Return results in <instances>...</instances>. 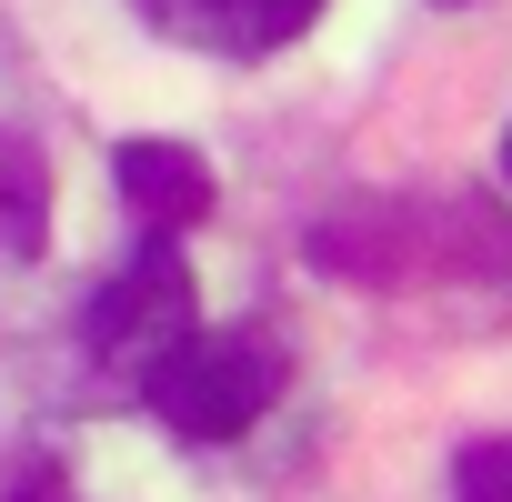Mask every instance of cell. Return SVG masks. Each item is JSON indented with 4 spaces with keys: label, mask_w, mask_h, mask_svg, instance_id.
<instances>
[{
    "label": "cell",
    "mask_w": 512,
    "mask_h": 502,
    "mask_svg": "<svg viewBox=\"0 0 512 502\" xmlns=\"http://www.w3.org/2000/svg\"><path fill=\"white\" fill-rule=\"evenodd\" d=\"M282 392V352L262 332H181L151 372H141V402L181 432V442H231L272 412Z\"/></svg>",
    "instance_id": "obj_1"
},
{
    "label": "cell",
    "mask_w": 512,
    "mask_h": 502,
    "mask_svg": "<svg viewBox=\"0 0 512 502\" xmlns=\"http://www.w3.org/2000/svg\"><path fill=\"white\" fill-rule=\"evenodd\" d=\"M181 332H191V272H181L171 231H151V241L131 251V272L91 302V352H101L121 382H141Z\"/></svg>",
    "instance_id": "obj_2"
},
{
    "label": "cell",
    "mask_w": 512,
    "mask_h": 502,
    "mask_svg": "<svg viewBox=\"0 0 512 502\" xmlns=\"http://www.w3.org/2000/svg\"><path fill=\"white\" fill-rule=\"evenodd\" d=\"M131 11H141L151 31L191 41V51L262 61V51H282L292 31H312V11H322V0H131Z\"/></svg>",
    "instance_id": "obj_3"
},
{
    "label": "cell",
    "mask_w": 512,
    "mask_h": 502,
    "mask_svg": "<svg viewBox=\"0 0 512 502\" xmlns=\"http://www.w3.org/2000/svg\"><path fill=\"white\" fill-rule=\"evenodd\" d=\"M121 201L151 231H191L211 211V161L181 151V141H121Z\"/></svg>",
    "instance_id": "obj_4"
},
{
    "label": "cell",
    "mask_w": 512,
    "mask_h": 502,
    "mask_svg": "<svg viewBox=\"0 0 512 502\" xmlns=\"http://www.w3.org/2000/svg\"><path fill=\"white\" fill-rule=\"evenodd\" d=\"M51 231V171L21 131H0V251H41Z\"/></svg>",
    "instance_id": "obj_5"
},
{
    "label": "cell",
    "mask_w": 512,
    "mask_h": 502,
    "mask_svg": "<svg viewBox=\"0 0 512 502\" xmlns=\"http://www.w3.org/2000/svg\"><path fill=\"white\" fill-rule=\"evenodd\" d=\"M452 492L462 502H512V442H472L452 462Z\"/></svg>",
    "instance_id": "obj_6"
},
{
    "label": "cell",
    "mask_w": 512,
    "mask_h": 502,
    "mask_svg": "<svg viewBox=\"0 0 512 502\" xmlns=\"http://www.w3.org/2000/svg\"><path fill=\"white\" fill-rule=\"evenodd\" d=\"M21 502H71V492H61V482H31V492H21Z\"/></svg>",
    "instance_id": "obj_7"
},
{
    "label": "cell",
    "mask_w": 512,
    "mask_h": 502,
    "mask_svg": "<svg viewBox=\"0 0 512 502\" xmlns=\"http://www.w3.org/2000/svg\"><path fill=\"white\" fill-rule=\"evenodd\" d=\"M502 181H512V131H502Z\"/></svg>",
    "instance_id": "obj_8"
}]
</instances>
